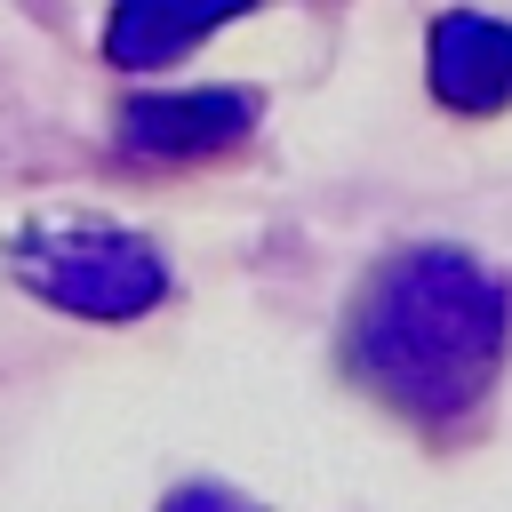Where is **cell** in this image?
I'll return each mask as SVG.
<instances>
[{
	"label": "cell",
	"instance_id": "obj_1",
	"mask_svg": "<svg viewBox=\"0 0 512 512\" xmlns=\"http://www.w3.org/2000/svg\"><path fill=\"white\" fill-rule=\"evenodd\" d=\"M512 344V288L472 248H400L368 272L344 368L416 424H456L488 400Z\"/></svg>",
	"mask_w": 512,
	"mask_h": 512
},
{
	"label": "cell",
	"instance_id": "obj_2",
	"mask_svg": "<svg viewBox=\"0 0 512 512\" xmlns=\"http://www.w3.org/2000/svg\"><path fill=\"white\" fill-rule=\"evenodd\" d=\"M8 264L48 312H72L96 328H128L168 304V256L144 232L104 216H32Z\"/></svg>",
	"mask_w": 512,
	"mask_h": 512
},
{
	"label": "cell",
	"instance_id": "obj_3",
	"mask_svg": "<svg viewBox=\"0 0 512 512\" xmlns=\"http://www.w3.org/2000/svg\"><path fill=\"white\" fill-rule=\"evenodd\" d=\"M120 152L136 160H216L256 128L248 88H152L120 104Z\"/></svg>",
	"mask_w": 512,
	"mask_h": 512
},
{
	"label": "cell",
	"instance_id": "obj_4",
	"mask_svg": "<svg viewBox=\"0 0 512 512\" xmlns=\"http://www.w3.org/2000/svg\"><path fill=\"white\" fill-rule=\"evenodd\" d=\"M424 88L432 104L464 112V120H496L512 104V24L480 16V8H448L424 32Z\"/></svg>",
	"mask_w": 512,
	"mask_h": 512
},
{
	"label": "cell",
	"instance_id": "obj_5",
	"mask_svg": "<svg viewBox=\"0 0 512 512\" xmlns=\"http://www.w3.org/2000/svg\"><path fill=\"white\" fill-rule=\"evenodd\" d=\"M256 0H112L104 16V64L120 72H160L184 48H200L216 24L248 16Z\"/></svg>",
	"mask_w": 512,
	"mask_h": 512
},
{
	"label": "cell",
	"instance_id": "obj_6",
	"mask_svg": "<svg viewBox=\"0 0 512 512\" xmlns=\"http://www.w3.org/2000/svg\"><path fill=\"white\" fill-rule=\"evenodd\" d=\"M160 512H256L248 496H232V488H216V480H192V488H176Z\"/></svg>",
	"mask_w": 512,
	"mask_h": 512
}]
</instances>
